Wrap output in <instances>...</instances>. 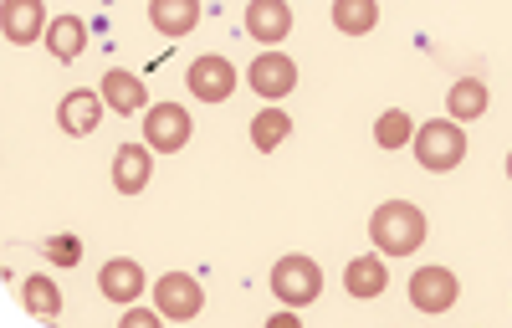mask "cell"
<instances>
[{
	"mask_svg": "<svg viewBox=\"0 0 512 328\" xmlns=\"http://www.w3.org/2000/svg\"><path fill=\"white\" fill-rule=\"evenodd\" d=\"M487 82H477V77H461V82H451V93H446V108H451V118L456 123H477L482 113H487Z\"/></svg>",
	"mask_w": 512,
	"mask_h": 328,
	"instance_id": "e0dca14e",
	"label": "cell"
},
{
	"mask_svg": "<svg viewBox=\"0 0 512 328\" xmlns=\"http://www.w3.org/2000/svg\"><path fill=\"white\" fill-rule=\"evenodd\" d=\"M0 31H6L11 47H31L47 31V6L41 0H0Z\"/></svg>",
	"mask_w": 512,
	"mask_h": 328,
	"instance_id": "9c48e42d",
	"label": "cell"
},
{
	"mask_svg": "<svg viewBox=\"0 0 512 328\" xmlns=\"http://www.w3.org/2000/svg\"><path fill=\"white\" fill-rule=\"evenodd\" d=\"M149 26L159 36H190L200 26V0H149Z\"/></svg>",
	"mask_w": 512,
	"mask_h": 328,
	"instance_id": "5bb4252c",
	"label": "cell"
},
{
	"mask_svg": "<svg viewBox=\"0 0 512 328\" xmlns=\"http://www.w3.org/2000/svg\"><path fill=\"white\" fill-rule=\"evenodd\" d=\"M507 180H512V154H507Z\"/></svg>",
	"mask_w": 512,
	"mask_h": 328,
	"instance_id": "d4e9b609",
	"label": "cell"
},
{
	"mask_svg": "<svg viewBox=\"0 0 512 328\" xmlns=\"http://www.w3.org/2000/svg\"><path fill=\"white\" fill-rule=\"evenodd\" d=\"M195 134V118L180 108V103H154L144 108V144L154 154H180Z\"/></svg>",
	"mask_w": 512,
	"mask_h": 328,
	"instance_id": "277c9868",
	"label": "cell"
},
{
	"mask_svg": "<svg viewBox=\"0 0 512 328\" xmlns=\"http://www.w3.org/2000/svg\"><path fill=\"white\" fill-rule=\"evenodd\" d=\"M287 134H292V118H287L282 108H262V113L251 118V144L262 149V154H272Z\"/></svg>",
	"mask_w": 512,
	"mask_h": 328,
	"instance_id": "44dd1931",
	"label": "cell"
},
{
	"mask_svg": "<svg viewBox=\"0 0 512 328\" xmlns=\"http://www.w3.org/2000/svg\"><path fill=\"white\" fill-rule=\"evenodd\" d=\"M98 287H103L108 303H123V308H128L134 298H144V267H139L134 257H113V262H103Z\"/></svg>",
	"mask_w": 512,
	"mask_h": 328,
	"instance_id": "7c38bea8",
	"label": "cell"
},
{
	"mask_svg": "<svg viewBox=\"0 0 512 328\" xmlns=\"http://www.w3.org/2000/svg\"><path fill=\"white\" fill-rule=\"evenodd\" d=\"M374 139H379V149H400V144H410V139H415V123H410V113H400V108L379 113V123H374Z\"/></svg>",
	"mask_w": 512,
	"mask_h": 328,
	"instance_id": "7402d4cb",
	"label": "cell"
},
{
	"mask_svg": "<svg viewBox=\"0 0 512 328\" xmlns=\"http://www.w3.org/2000/svg\"><path fill=\"white\" fill-rule=\"evenodd\" d=\"M185 82H190V93H195L200 103H226V98L236 93V67H231L221 52H205V57L190 62Z\"/></svg>",
	"mask_w": 512,
	"mask_h": 328,
	"instance_id": "5b68a950",
	"label": "cell"
},
{
	"mask_svg": "<svg viewBox=\"0 0 512 328\" xmlns=\"http://www.w3.org/2000/svg\"><path fill=\"white\" fill-rule=\"evenodd\" d=\"M333 26L344 36H369L379 26V0H333Z\"/></svg>",
	"mask_w": 512,
	"mask_h": 328,
	"instance_id": "d6986e66",
	"label": "cell"
},
{
	"mask_svg": "<svg viewBox=\"0 0 512 328\" xmlns=\"http://www.w3.org/2000/svg\"><path fill=\"white\" fill-rule=\"evenodd\" d=\"M57 123H62V134H93L98 123H103V93L93 88H72L62 103H57Z\"/></svg>",
	"mask_w": 512,
	"mask_h": 328,
	"instance_id": "30bf717a",
	"label": "cell"
},
{
	"mask_svg": "<svg viewBox=\"0 0 512 328\" xmlns=\"http://www.w3.org/2000/svg\"><path fill=\"white\" fill-rule=\"evenodd\" d=\"M164 313L159 308H134V303H128V313H123V328H154Z\"/></svg>",
	"mask_w": 512,
	"mask_h": 328,
	"instance_id": "cb8c5ba5",
	"label": "cell"
},
{
	"mask_svg": "<svg viewBox=\"0 0 512 328\" xmlns=\"http://www.w3.org/2000/svg\"><path fill=\"white\" fill-rule=\"evenodd\" d=\"M103 103H108L113 113H139V108H144V77L123 72V67L103 72Z\"/></svg>",
	"mask_w": 512,
	"mask_h": 328,
	"instance_id": "2e32d148",
	"label": "cell"
},
{
	"mask_svg": "<svg viewBox=\"0 0 512 328\" xmlns=\"http://www.w3.org/2000/svg\"><path fill=\"white\" fill-rule=\"evenodd\" d=\"M425 211L420 205H410V200H384L379 211L369 216V241L379 246L384 257H410L415 246L425 241Z\"/></svg>",
	"mask_w": 512,
	"mask_h": 328,
	"instance_id": "6da1fadb",
	"label": "cell"
},
{
	"mask_svg": "<svg viewBox=\"0 0 512 328\" xmlns=\"http://www.w3.org/2000/svg\"><path fill=\"white\" fill-rule=\"evenodd\" d=\"M154 175V149L149 144H123L113 154V190L118 195H139Z\"/></svg>",
	"mask_w": 512,
	"mask_h": 328,
	"instance_id": "8fae6325",
	"label": "cell"
},
{
	"mask_svg": "<svg viewBox=\"0 0 512 328\" xmlns=\"http://www.w3.org/2000/svg\"><path fill=\"white\" fill-rule=\"evenodd\" d=\"M410 144H415V159L425 164V170H436V175L456 170V164L466 159V129H461L456 118H431V123H420Z\"/></svg>",
	"mask_w": 512,
	"mask_h": 328,
	"instance_id": "7a4b0ae2",
	"label": "cell"
},
{
	"mask_svg": "<svg viewBox=\"0 0 512 328\" xmlns=\"http://www.w3.org/2000/svg\"><path fill=\"white\" fill-rule=\"evenodd\" d=\"M47 257H52V262H62V267H77L82 246H77V236H52V241H47Z\"/></svg>",
	"mask_w": 512,
	"mask_h": 328,
	"instance_id": "603a6c76",
	"label": "cell"
},
{
	"mask_svg": "<svg viewBox=\"0 0 512 328\" xmlns=\"http://www.w3.org/2000/svg\"><path fill=\"white\" fill-rule=\"evenodd\" d=\"M344 287L354 298H379L384 287H390V277H384V252H369V257H354L344 267Z\"/></svg>",
	"mask_w": 512,
	"mask_h": 328,
	"instance_id": "9a60e30c",
	"label": "cell"
},
{
	"mask_svg": "<svg viewBox=\"0 0 512 328\" xmlns=\"http://www.w3.org/2000/svg\"><path fill=\"white\" fill-rule=\"evenodd\" d=\"M246 31H251V41H287V31H292V6L287 0H246Z\"/></svg>",
	"mask_w": 512,
	"mask_h": 328,
	"instance_id": "4fadbf2b",
	"label": "cell"
},
{
	"mask_svg": "<svg viewBox=\"0 0 512 328\" xmlns=\"http://www.w3.org/2000/svg\"><path fill=\"white\" fill-rule=\"evenodd\" d=\"M154 308H159L164 318L185 323V318H195V313L205 308V293H200V282H195L190 272H164V277L154 282Z\"/></svg>",
	"mask_w": 512,
	"mask_h": 328,
	"instance_id": "8992f818",
	"label": "cell"
},
{
	"mask_svg": "<svg viewBox=\"0 0 512 328\" xmlns=\"http://www.w3.org/2000/svg\"><path fill=\"white\" fill-rule=\"evenodd\" d=\"M272 293H277V303H287V308H308V303L323 293V267H318L313 257H303V252L277 257V267H272Z\"/></svg>",
	"mask_w": 512,
	"mask_h": 328,
	"instance_id": "3957f363",
	"label": "cell"
},
{
	"mask_svg": "<svg viewBox=\"0 0 512 328\" xmlns=\"http://www.w3.org/2000/svg\"><path fill=\"white\" fill-rule=\"evenodd\" d=\"M456 298H461V287H456L451 267H420L410 277V303L420 313H446V308H456Z\"/></svg>",
	"mask_w": 512,
	"mask_h": 328,
	"instance_id": "52a82bcc",
	"label": "cell"
},
{
	"mask_svg": "<svg viewBox=\"0 0 512 328\" xmlns=\"http://www.w3.org/2000/svg\"><path fill=\"white\" fill-rule=\"evenodd\" d=\"M21 303L31 318H57L62 313V287H52L47 277H26L21 282Z\"/></svg>",
	"mask_w": 512,
	"mask_h": 328,
	"instance_id": "ffe728a7",
	"label": "cell"
},
{
	"mask_svg": "<svg viewBox=\"0 0 512 328\" xmlns=\"http://www.w3.org/2000/svg\"><path fill=\"white\" fill-rule=\"evenodd\" d=\"M47 47H52L57 62H77L82 47H88V26H82L77 16H57V21L47 26Z\"/></svg>",
	"mask_w": 512,
	"mask_h": 328,
	"instance_id": "ac0fdd59",
	"label": "cell"
},
{
	"mask_svg": "<svg viewBox=\"0 0 512 328\" xmlns=\"http://www.w3.org/2000/svg\"><path fill=\"white\" fill-rule=\"evenodd\" d=\"M246 82H251L262 98H287V93L297 88V62H292L287 52H272V47H267L262 57L246 67Z\"/></svg>",
	"mask_w": 512,
	"mask_h": 328,
	"instance_id": "ba28073f",
	"label": "cell"
}]
</instances>
